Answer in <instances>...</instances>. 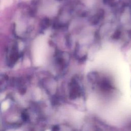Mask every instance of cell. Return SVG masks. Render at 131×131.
<instances>
[{
    "mask_svg": "<svg viewBox=\"0 0 131 131\" xmlns=\"http://www.w3.org/2000/svg\"><path fill=\"white\" fill-rule=\"evenodd\" d=\"M104 16V12L103 10H99L91 17L90 22L93 25L97 24L103 19Z\"/></svg>",
    "mask_w": 131,
    "mask_h": 131,
    "instance_id": "cell-3",
    "label": "cell"
},
{
    "mask_svg": "<svg viewBox=\"0 0 131 131\" xmlns=\"http://www.w3.org/2000/svg\"><path fill=\"white\" fill-rule=\"evenodd\" d=\"M121 34V33L120 31H116V32L114 33V35H113V38L115 39H117V38H119L120 37V35Z\"/></svg>",
    "mask_w": 131,
    "mask_h": 131,
    "instance_id": "cell-7",
    "label": "cell"
},
{
    "mask_svg": "<svg viewBox=\"0 0 131 131\" xmlns=\"http://www.w3.org/2000/svg\"><path fill=\"white\" fill-rule=\"evenodd\" d=\"M83 94L82 89L77 78H73L70 83L69 97L71 100L80 98Z\"/></svg>",
    "mask_w": 131,
    "mask_h": 131,
    "instance_id": "cell-1",
    "label": "cell"
},
{
    "mask_svg": "<svg viewBox=\"0 0 131 131\" xmlns=\"http://www.w3.org/2000/svg\"><path fill=\"white\" fill-rule=\"evenodd\" d=\"M9 106V102H8V101L6 100V101H4L2 103L1 108L2 111H5L8 108Z\"/></svg>",
    "mask_w": 131,
    "mask_h": 131,
    "instance_id": "cell-6",
    "label": "cell"
},
{
    "mask_svg": "<svg viewBox=\"0 0 131 131\" xmlns=\"http://www.w3.org/2000/svg\"><path fill=\"white\" fill-rule=\"evenodd\" d=\"M104 2L105 4L109 5H112L115 2V0H104Z\"/></svg>",
    "mask_w": 131,
    "mask_h": 131,
    "instance_id": "cell-8",
    "label": "cell"
},
{
    "mask_svg": "<svg viewBox=\"0 0 131 131\" xmlns=\"http://www.w3.org/2000/svg\"><path fill=\"white\" fill-rule=\"evenodd\" d=\"M88 79L90 82L92 83H96L99 81V76L98 73L96 72H92L88 75Z\"/></svg>",
    "mask_w": 131,
    "mask_h": 131,
    "instance_id": "cell-4",
    "label": "cell"
},
{
    "mask_svg": "<svg viewBox=\"0 0 131 131\" xmlns=\"http://www.w3.org/2000/svg\"><path fill=\"white\" fill-rule=\"evenodd\" d=\"M47 131H50V130H47Z\"/></svg>",
    "mask_w": 131,
    "mask_h": 131,
    "instance_id": "cell-9",
    "label": "cell"
},
{
    "mask_svg": "<svg viewBox=\"0 0 131 131\" xmlns=\"http://www.w3.org/2000/svg\"><path fill=\"white\" fill-rule=\"evenodd\" d=\"M19 57L18 46L16 43H14L11 46L8 52L7 61L9 65L13 66L17 61Z\"/></svg>",
    "mask_w": 131,
    "mask_h": 131,
    "instance_id": "cell-2",
    "label": "cell"
},
{
    "mask_svg": "<svg viewBox=\"0 0 131 131\" xmlns=\"http://www.w3.org/2000/svg\"><path fill=\"white\" fill-rule=\"evenodd\" d=\"M51 24L50 19L48 18H43L41 22V28L42 30H46L48 28Z\"/></svg>",
    "mask_w": 131,
    "mask_h": 131,
    "instance_id": "cell-5",
    "label": "cell"
}]
</instances>
